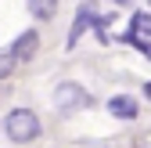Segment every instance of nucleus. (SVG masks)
I'll return each instance as SVG.
<instances>
[{
  "label": "nucleus",
  "mask_w": 151,
  "mask_h": 148,
  "mask_svg": "<svg viewBox=\"0 0 151 148\" xmlns=\"http://www.w3.org/2000/svg\"><path fill=\"white\" fill-rule=\"evenodd\" d=\"M29 11H32V18H50L58 15V0H29Z\"/></svg>",
  "instance_id": "nucleus-6"
},
{
  "label": "nucleus",
  "mask_w": 151,
  "mask_h": 148,
  "mask_svg": "<svg viewBox=\"0 0 151 148\" xmlns=\"http://www.w3.org/2000/svg\"><path fill=\"white\" fill-rule=\"evenodd\" d=\"M14 62H18V58H14L11 51H0V80H7L11 72H14Z\"/></svg>",
  "instance_id": "nucleus-8"
},
{
  "label": "nucleus",
  "mask_w": 151,
  "mask_h": 148,
  "mask_svg": "<svg viewBox=\"0 0 151 148\" xmlns=\"http://www.w3.org/2000/svg\"><path fill=\"white\" fill-rule=\"evenodd\" d=\"M0 130H4V123H0Z\"/></svg>",
  "instance_id": "nucleus-10"
},
{
  "label": "nucleus",
  "mask_w": 151,
  "mask_h": 148,
  "mask_svg": "<svg viewBox=\"0 0 151 148\" xmlns=\"http://www.w3.org/2000/svg\"><path fill=\"white\" fill-rule=\"evenodd\" d=\"M129 33H133V36H151V15H133Z\"/></svg>",
  "instance_id": "nucleus-7"
},
{
  "label": "nucleus",
  "mask_w": 151,
  "mask_h": 148,
  "mask_svg": "<svg viewBox=\"0 0 151 148\" xmlns=\"http://www.w3.org/2000/svg\"><path fill=\"white\" fill-rule=\"evenodd\" d=\"M4 134L14 144H29V141L40 137V119H36L32 108H14V112H7V119H4Z\"/></svg>",
  "instance_id": "nucleus-1"
},
{
  "label": "nucleus",
  "mask_w": 151,
  "mask_h": 148,
  "mask_svg": "<svg viewBox=\"0 0 151 148\" xmlns=\"http://www.w3.org/2000/svg\"><path fill=\"white\" fill-rule=\"evenodd\" d=\"M108 112L115 116V119H137V101L126 98V94H119V98L108 101Z\"/></svg>",
  "instance_id": "nucleus-4"
},
{
  "label": "nucleus",
  "mask_w": 151,
  "mask_h": 148,
  "mask_svg": "<svg viewBox=\"0 0 151 148\" xmlns=\"http://www.w3.org/2000/svg\"><path fill=\"white\" fill-rule=\"evenodd\" d=\"M90 22H97V18H93V11H90V7H79V15H76V22H72V29H68V47H76V40L86 33Z\"/></svg>",
  "instance_id": "nucleus-5"
},
{
  "label": "nucleus",
  "mask_w": 151,
  "mask_h": 148,
  "mask_svg": "<svg viewBox=\"0 0 151 148\" xmlns=\"http://www.w3.org/2000/svg\"><path fill=\"white\" fill-rule=\"evenodd\" d=\"M144 94H147V98H151V83H147V87H144Z\"/></svg>",
  "instance_id": "nucleus-9"
},
{
  "label": "nucleus",
  "mask_w": 151,
  "mask_h": 148,
  "mask_svg": "<svg viewBox=\"0 0 151 148\" xmlns=\"http://www.w3.org/2000/svg\"><path fill=\"white\" fill-rule=\"evenodd\" d=\"M86 105H90V94L79 83L65 80V83L54 87V108H58L61 116H72V112H79V108H86Z\"/></svg>",
  "instance_id": "nucleus-2"
},
{
  "label": "nucleus",
  "mask_w": 151,
  "mask_h": 148,
  "mask_svg": "<svg viewBox=\"0 0 151 148\" xmlns=\"http://www.w3.org/2000/svg\"><path fill=\"white\" fill-rule=\"evenodd\" d=\"M36 47H40V36H36V29H25V33L11 44V54H14L18 62H29L32 54H36Z\"/></svg>",
  "instance_id": "nucleus-3"
}]
</instances>
